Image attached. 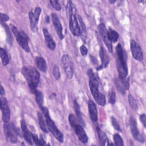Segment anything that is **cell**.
Here are the masks:
<instances>
[{
    "mask_svg": "<svg viewBox=\"0 0 146 146\" xmlns=\"http://www.w3.org/2000/svg\"><path fill=\"white\" fill-rule=\"evenodd\" d=\"M128 101L130 106L134 110H137L138 108V106L136 103V100L134 99V98L130 94L128 95Z\"/></svg>",
    "mask_w": 146,
    "mask_h": 146,
    "instance_id": "obj_30",
    "label": "cell"
},
{
    "mask_svg": "<svg viewBox=\"0 0 146 146\" xmlns=\"http://www.w3.org/2000/svg\"><path fill=\"white\" fill-rule=\"evenodd\" d=\"M33 93L35 95V99H36V102L38 104V106L40 107V108L43 107V94L37 90L36 89L33 92Z\"/></svg>",
    "mask_w": 146,
    "mask_h": 146,
    "instance_id": "obj_23",
    "label": "cell"
},
{
    "mask_svg": "<svg viewBox=\"0 0 146 146\" xmlns=\"http://www.w3.org/2000/svg\"><path fill=\"white\" fill-rule=\"evenodd\" d=\"M11 30L14 36L20 46L26 51H30V47L29 46V38L28 36L23 31H19L17 27L11 25Z\"/></svg>",
    "mask_w": 146,
    "mask_h": 146,
    "instance_id": "obj_5",
    "label": "cell"
},
{
    "mask_svg": "<svg viewBox=\"0 0 146 146\" xmlns=\"http://www.w3.org/2000/svg\"><path fill=\"white\" fill-rule=\"evenodd\" d=\"M74 128L75 129L76 134L80 141L83 143H86L88 141V136L83 127L79 124H76L74 127Z\"/></svg>",
    "mask_w": 146,
    "mask_h": 146,
    "instance_id": "obj_14",
    "label": "cell"
},
{
    "mask_svg": "<svg viewBox=\"0 0 146 146\" xmlns=\"http://www.w3.org/2000/svg\"><path fill=\"white\" fill-rule=\"evenodd\" d=\"M115 84L117 90L122 94H125V90L129 88V79L127 77L119 80H115Z\"/></svg>",
    "mask_w": 146,
    "mask_h": 146,
    "instance_id": "obj_13",
    "label": "cell"
},
{
    "mask_svg": "<svg viewBox=\"0 0 146 146\" xmlns=\"http://www.w3.org/2000/svg\"><path fill=\"white\" fill-rule=\"evenodd\" d=\"M117 53V68L119 79H123L128 75V68L127 66V56L120 44L116 46Z\"/></svg>",
    "mask_w": 146,
    "mask_h": 146,
    "instance_id": "obj_3",
    "label": "cell"
},
{
    "mask_svg": "<svg viewBox=\"0 0 146 146\" xmlns=\"http://www.w3.org/2000/svg\"><path fill=\"white\" fill-rule=\"evenodd\" d=\"M43 32L44 36V40L46 42V43L47 44V46L51 50H54L55 48L56 44L54 42V39H52L51 35L48 33L47 29L46 28H44L43 29Z\"/></svg>",
    "mask_w": 146,
    "mask_h": 146,
    "instance_id": "obj_15",
    "label": "cell"
},
{
    "mask_svg": "<svg viewBox=\"0 0 146 146\" xmlns=\"http://www.w3.org/2000/svg\"><path fill=\"white\" fill-rule=\"evenodd\" d=\"M99 54H100V57L102 60V64L99 67H98V68H97L98 70H102L103 68L106 67L108 66V63H109V57H108V55L107 54L104 48L103 47H102L100 48Z\"/></svg>",
    "mask_w": 146,
    "mask_h": 146,
    "instance_id": "obj_18",
    "label": "cell"
},
{
    "mask_svg": "<svg viewBox=\"0 0 146 146\" xmlns=\"http://www.w3.org/2000/svg\"><path fill=\"white\" fill-rule=\"evenodd\" d=\"M78 19L80 23V35H81L82 39L83 40H85V38H86V26L83 21L82 18H81V17L80 15L78 16Z\"/></svg>",
    "mask_w": 146,
    "mask_h": 146,
    "instance_id": "obj_24",
    "label": "cell"
},
{
    "mask_svg": "<svg viewBox=\"0 0 146 146\" xmlns=\"http://www.w3.org/2000/svg\"><path fill=\"white\" fill-rule=\"evenodd\" d=\"M115 99H116V94L114 91H112L110 94V103L111 104H114L115 102Z\"/></svg>",
    "mask_w": 146,
    "mask_h": 146,
    "instance_id": "obj_36",
    "label": "cell"
},
{
    "mask_svg": "<svg viewBox=\"0 0 146 146\" xmlns=\"http://www.w3.org/2000/svg\"><path fill=\"white\" fill-rule=\"evenodd\" d=\"M98 29L100 33V34L102 36V39L103 40L104 42L105 43L108 51L110 52H112V42L110 40L108 36V31L106 28L105 25L103 23H101L98 26Z\"/></svg>",
    "mask_w": 146,
    "mask_h": 146,
    "instance_id": "obj_8",
    "label": "cell"
},
{
    "mask_svg": "<svg viewBox=\"0 0 146 146\" xmlns=\"http://www.w3.org/2000/svg\"><path fill=\"white\" fill-rule=\"evenodd\" d=\"M4 132L6 135V139L8 140V141L12 143H16L17 142V139L15 135L13 133L11 127L8 124V123H5Z\"/></svg>",
    "mask_w": 146,
    "mask_h": 146,
    "instance_id": "obj_17",
    "label": "cell"
},
{
    "mask_svg": "<svg viewBox=\"0 0 146 146\" xmlns=\"http://www.w3.org/2000/svg\"><path fill=\"white\" fill-rule=\"evenodd\" d=\"M129 125H130L131 131L133 137L136 140L139 141L140 142H143L144 141L143 137H142L141 135H140L137 127L136 120L133 117H131L129 120Z\"/></svg>",
    "mask_w": 146,
    "mask_h": 146,
    "instance_id": "obj_11",
    "label": "cell"
},
{
    "mask_svg": "<svg viewBox=\"0 0 146 146\" xmlns=\"http://www.w3.org/2000/svg\"><path fill=\"white\" fill-rule=\"evenodd\" d=\"M88 110L90 115L91 119L94 121L96 122L98 120V110L96 106L95 105V103L92 101L90 100L88 103Z\"/></svg>",
    "mask_w": 146,
    "mask_h": 146,
    "instance_id": "obj_16",
    "label": "cell"
},
{
    "mask_svg": "<svg viewBox=\"0 0 146 146\" xmlns=\"http://www.w3.org/2000/svg\"><path fill=\"white\" fill-rule=\"evenodd\" d=\"M61 64L65 74L68 79H71L74 75V66L71 58L67 54L62 57Z\"/></svg>",
    "mask_w": 146,
    "mask_h": 146,
    "instance_id": "obj_6",
    "label": "cell"
},
{
    "mask_svg": "<svg viewBox=\"0 0 146 146\" xmlns=\"http://www.w3.org/2000/svg\"><path fill=\"white\" fill-rule=\"evenodd\" d=\"M50 3L52 7L56 10H60L61 6L58 1H50Z\"/></svg>",
    "mask_w": 146,
    "mask_h": 146,
    "instance_id": "obj_32",
    "label": "cell"
},
{
    "mask_svg": "<svg viewBox=\"0 0 146 146\" xmlns=\"http://www.w3.org/2000/svg\"><path fill=\"white\" fill-rule=\"evenodd\" d=\"M21 128H22V133H23V137H24L25 139L30 144H33L32 135L30 132V131L28 130L25 121L23 120H22L21 122Z\"/></svg>",
    "mask_w": 146,
    "mask_h": 146,
    "instance_id": "obj_19",
    "label": "cell"
},
{
    "mask_svg": "<svg viewBox=\"0 0 146 146\" xmlns=\"http://www.w3.org/2000/svg\"><path fill=\"white\" fill-rule=\"evenodd\" d=\"M130 45L133 58L137 60L142 61L143 59V55L140 46L134 40H131Z\"/></svg>",
    "mask_w": 146,
    "mask_h": 146,
    "instance_id": "obj_10",
    "label": "cell"
},
{
    "mask_svg": "<svg viewBox=\"0 0 146 146\" xmlns=\"http://www.w3.org/2000/svg\"><path fill=\"white\" fill-rule=\"evenodd\" d=\"M69 26L71 33L75 36L80 35V28L75 14H72L69 16Z\"/></svg>",
    "mask_w": 146,
    "mask_h": 146,
    "instance_id": "obj_9",
    "label": "cell"
},
{
    "mask_svg": "<svg viewBox=\"0 0 146 146\" xmlns=\"http://www.w3.org/2000/svg\"><path fill=\"white\" fill-rule=\"evenodd\" d=\"M29 19H30V27L31 29L33 32H36L37 31V25L38 21L36 19L34 14V11L31 10L29 12Z\"/></svg>",
    "mask_w": 146,
    "mask_h": 146,
    "instance_id": "obj_20",
    "label": "cell"
},
{
    "mask_svg": "<svg viewBox=\"0 0 146 146\" xmlns=\"http://www.w3.org/2000/svg\"><path fill=\"white\" fill-rule=\"evenodd\" d=\"M22 73L26 80L31 91L33 92L39 82L40 74L36 68L33 67L25 66L22 69Z\"/></svg>",
    "mask_w": 146,
    "mask_h": 146,
    "instance_id": "obj_2",
    "label": "cell"
},
{
    "mask_svg": "<svg viewBox=\"0 0 146 146\" xmlns=\"http://www.w3.org/2000/svg\"><path fill=\"white\" fill-rule=\"evenodd\" d=\"M36 64L37 67L42 72H46L47 69L46 60L42 56H38L36 58Z\"/></svg>",
    "mask_w": 146,
    "mask_h": 146,
    "instance_id": "obj_22",
    "label": "cell"
},
{
    "mask_svg": "<svg viewBox=\"0 0 146 146\" xmlns=\"http://www.w3.org/2000/svg\"><path fill=\"white\" fill-rule=\"evenodd\" d=\"M0 94H1V96L5 95V90L3 89V86L1 85V88H0Z\"/></svg>",
    "mask_w": 146,
    "mask_h": 146,
    "instance_id": "obj_41",
    "label": "cell"
},
{
    "mask_svg": "<svg viewBox=\"0 0 146 146\" xmlns=\"http://www.w3.org/2000/svg\"><path fill=\"white\" fill-rule=\"evenodd\" d=\"M113 140H114L116 145H119V146L124 145L123 140L121 137L120 136V135H119L117 133H115L113 135Z\"/></svg>",
    "mask_w": 146,
    "mask_h": 146,
    "instance_id": "obj_29",
    "label": "cell"
},
{
    "mask_svg": "<svg viewBox=\"0 0 146 146\" xmlns=\"http://www.w3.org/2000/svg\"><path fill=\"white\" fill-rule=\"evenodd\" d=\"M40 145H45V141L43 139L42 136H40Z\"/></svg>",
    "mask_w": 146,
    "mask_h": 146,
    "instance_id": "obj_42",
    "label": "cell"
},
{
    "mask_svg": "<svg viewBox=\"0 0 146 146\" xmlns=\"http://www.w3.org/2000/svg\"><path fill=\"white\" fill-rule=\"evenodd\" d=\"M51 18L53 25L54 26V29L59 36V38L62 39L64 37L63 33H62V26L60 23V21L58 18V17L55 14L52 13L51 14Z\"/></svg>",
    "mask_w": 146,
    "mask_h": 146,
    "instance_id": "obj_12",
    "label": "cell"
},
{
    "mask_svg": "<svg viewBox=\"0 0 146 146\" xmlns=\"http://www.w3.org/2000/svg\"><path fill=\"white\" fill-rule=\"evenodd\" d=\"M74 108H75V112L77 114V116H78V117L80 121V122L82 124L83 123L84 124V122H83V119L82 117V115H81V112L80 111V108H79V104L78 103L76 102V100H74Z\"/></svg>",
    "mask_w": 146,
    "mask_h": 146,
    "instance_id": "obj_28",
    "label": "cell"
},
{
    "mask_svg": "<svg viewBox=\"0 0 146 146\" xmlns=\"http://www.w3.org/2000/svg\"><path fill=\"white\" fill-rule=\"evenodd\" d=\"M52 74H53V75L54 76V78L58 80L60 78V72H59V68L58 67V66L56 65H55L54 66V68H53V70H52Z\"/></svg>",
    "mask_w": 146,
    "mask_h": 146,
    "instance_id": "obj_31",
    "label": "cell"
},
{
    "mask_svg": "<svg viewBox=\"0 0 146 146\" xmlns=\"http://www.w3.org/2000/svg\"><path fill=\"white\" fill-rule=\"evenodd\" d=\"M32 135V137H33V141L35 142V143L36 144V145H40V139H38V136L36 135H34L33 133H31Z\"/></svg>",
    "mask_w": 146,
    "mask_h": 146,
    "instance_id": "obj_39",
    "label": "cell"
},
{
    "mask_svg": "<svg viewBox=\"0 0 146 146\" xmlns=\"http://www.w3.org/2000/svg\"><path fill=\"white\" fill-rule=\"evenodd\" d=\"M87 73L89 76V86L92 95L99 105L104 106L106 104V98L103 94L99 91V84L97 79L91 69H89Z\"/></svg>",
    "mask_w": 146,
    "mask_h": 146,
    "instance_id": "obj_1",
    "label": "cell"
},
{
    "mask_svg": "<svg viewBox=\"0 0 146 146\" xmlns=\"http://www.w3.org/2000/svg\"><path fill=\"white\" fill-rule=\"evenodd\" d=\"M42 112L44 115L46 124L47 128L51 132V133L54 136V137L60 142L62 143L63 141V136L60 131L58 129L56 125H55L54 121L51 119L48 109L46 107H43L42 108Z\"/></svg>",
    "mask_w": 146,
    "mask_h": 146,
    "instance_id": "obj_4",
    "label": "cell"
},
{
    "mask_svg": "<svg viewBox=\"0 0 146 146\" xmlns=\"http://www.w3.org/2000/svg\"><path fill=\"white\" fill-rule=\"evenodd\" d=\"M80 51L83 56H86L87 54L88 50L86 46H84V45H82L80 47Z\"/></svg>",
    "mask_w": 146,
    "mask_h": 146,
    "instance_id": "obj_37",
    "label": "cell"
},
{
    "mask_svg": "<svg viewBox=\"0 0 146 146\" xmlns=\"http://www.w3.org/2000/svg\"><path fill=\"white\" fill-rule=\"evenodd\" d=\"M111 122H112V124L113 125V127L117 131H121V129H120V127L118 123V122L117 121V120L115 119V117H112L111 119Z\"/></svg>",
    "mask_w": 146,
    "mask_h": 146,
    "instance_id": "obj_34",
    "label": "cell"
},
{
    "mask_svg": "<svg viewBox=\"0 0 146 146\" xmlns=\"http://www.w3.org/2000/svg\"><path fill=\"white\" fill-rule=\"evenodd\" d=\"M108 36L111 42H116L118 40L119 34L116 31L109 29V30L108 31Z\"/></svg>",
    "mask_w": 146,
    "mask_h": 146,
    "instance_id": "obj_25",
    "label": "cell"
},
{
    "mask_svg": "<svg viewBox=\"0 0 146 146\" xmlns=\"http://www.w3.org/2000/svg\"><path fill=\"white\" fill-rule=\"evenodd\" d=\"M38 119H39V124L40 129L45 133L48 132L47 130V124L45 123V121L43 119V115L40 113H38Z\"/></svg>",
    "mask_w": 146,
    "mask_h": 146,
    "instance_id": "obj_27",
    "label": "cell"
},
{
    "mask_svg": "<svg viewBox=\"0 0 146 146\" xmlns=\"http://www.w3.org/2000/svg\"><path fill=\"white\" fill-rule=\"evenodd\" d=\"M140 120L141 121V122L143 123V125L144 127H145V124H146V121H145V120H146V116H145V115L144 113L142 114L141 115H140Z\"/></svg>",
    "mask_w": 146,
    "mask_h": 146,
    "instance_id": "obj_40",
    "label": "cell"
},
{
    "mask_svg": "<svg viewBox=\"0 0 146 146\" xmlns=\"http://www.w3.org/2000/svg\"><path fill=\"white\" fill-rule=\"evenodd\" d=\"M2 25H3L5 27V29H6V34H7V40L9 42V43H10V44L12 43V38H11V35L10 34V30H9V29L8 28V26L5 25V24H3V23H1Z\"/></svg>",
    "mask_w": 146,
    "mask_h": 146,
    "instance_id": "obj_33",
    "label": "cell"
},
{
    "mask_svg": "<svg viewBox=\"0 0 146 146\" xmlns=\"http://www.w3.org/2000/svg\"><path fill=\"white\" fill-rule=\"evenodd\" d=\"M0 56L2 64L3 66H6L9 63V59L6 51L2 48H0Z\"/></svg>",
    "mask_w": 146,
    "mask_h": 146,
    "instance_id": "obj_26",
    "label": "cell"
},
{
    "mask_svg": "<svg viewBox=\"0 0 146 146\" xmlns=\"http://www.w3.org/2000/svg\"><path fill=\"white\" fill-rule=\"evenodd\" d=\"M0 15H1V22L4 23L5 22H6L9 19V16L5 14L1 13Z\"/></svg>",
    "mask_w": 146,
    "mask_h": 146,
    "instance_id": "obj_38",
    "label": "cell"
},
{
    "mask_svg": "<svg viewBox=\"0 0 146 146\" xmlns=\"http://www.w3.org/2000/svg\"><path fill=\"white\" fill-rule=\"evenodd\" d=\"M97 132H98V135L100 144L102 145H109L108 140L107 136L106 135V133L99 128H97Z\"/></svg>",
    "mask_w": 146,
    "mask_h": 146,
    "instance_id": "obj_21",
    "label": "cell"
},
{
    "mask_svg": "<svg viewBox=\"0 0 146 146\" xmlns=\"http://www.w3.org/2000/svg\"><path fill=\"white\" fill-rule=\"evenodd\" d=\"M68 119H69V121H70V123L71 124V125L74 127L76 124V120H75V118L74 117V116L72 114H70L69 115V117H68Z\"/></svg>",
    "mask_w": 146,
    "mask_h": 146,
    "instance_id": "obj_35",
    "label": "cell"
},
{
    "mask_svg": "<svg viewBox=\"0 0 146 146\" xmlns=\"http://www.w3.org/2000/svg\"><path fill=\"white\" fill-rule=\"evenodd\" d=\"M0 102L2 120L4 123H8L10 118V111L7 99L5 97L1 96Z\"/></svg>",
    "mask_w": 146,
    "mask_h": 146,
    "instance_id": "obj_7",
    "label": "cell"
}]
</instances>
